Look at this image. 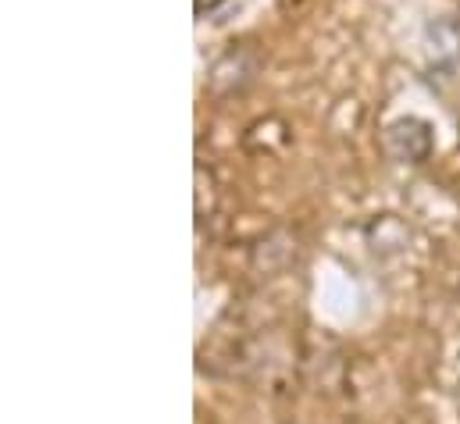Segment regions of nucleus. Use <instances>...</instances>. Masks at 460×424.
Returning <instances> with one entry per match:
<instances>
[{
  "label": "nucleus",
  "instance_id": "obj_1",
  "mask_svg": "<svg viewBox=\"0 0 460 424\" xmlns=\"http://www.w3.org/2000/svg\"><path fill=\"white\" fill-rule=\"evenodd\" d=\"M382 146L393 161L400 164H421L432 157V146H436V136H432V125L421 121V118H396L385 125L382 132Z\"/></svg>",
  "mask_w": 460,
  "mask_h": 424
}]
</instances>
